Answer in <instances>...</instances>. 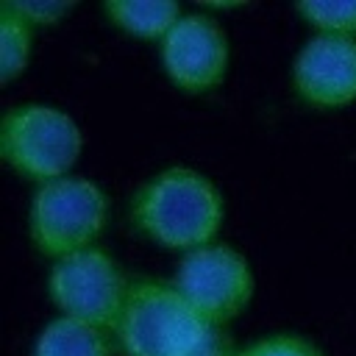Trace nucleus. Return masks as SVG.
I'll return each mask as SVG.
<instances>
[{"instance_id":"1","label":"nucleus","mask_w":356,"mask_h":356,"mask_svg":"<svg viewBox=\"0 0 356 356\" xmlns=\"http://www.w3.org/2000/svg\"><path fill=\"white\" fill-rule=\"evenodd\" d=\"M122 356H236L225 325L195 309L172 281L131 278L114 325Z\"/></svg>"},{"instance_id":"2","label":"nucleus","mask_w":356,"mask_h":356,"mask_svg":"<svg viewBox=\"0 0 356 356\" xmlns=\"http://www.w3.org/2000/svg\"><path fill=\"white\" fill-rule=\"evenodd\" d=\"M128 217L142 236L184 256L217 242L225 220V200L206 172L184 164L164 167L131 195Z\"/></svg>"},{"instance_id":"3","label":"nucleus","mask_w":356,"mask_h":356,"mask_svg":"<svg viewBox=\"0 0 356 356\" xmlns=\"http://www.w3.org/2000/svg\"><path fill=\"white\" fill-rule=\"evenodd\" d=\"M83 134L70 111L50 103H17L0 120V156L22 178L39 184L70 175Z\"/></svg>"},{"instance_id":"4","label":"nucleus","mask_w":356,"mask_h":356,"mask_svg":"<svg viewBox=\"0 0 356 356\" xmlns=\"http://www.w3.org/2000/svg\"><path fill=\"white\" fill-rule=\"evenodd\" d=\"M108 220L103 186L86 175H64L39 184L28 206V234L33 248L53 261L92 248Z\"/></svg>"},{"instance_id":"5","label":"nucleus","mask_w":356,"mask_h":356,"mask_svg":"<svg viewBox=\"0 0 356 356\" xmlns=\"http://www.w3.org/2000/svg\"><path fill=\"white\" fill-rule=\"evenodd\" d=\"M128 286L131 278L100 245L56 259L47 273V295L53 306L67 317L108 331L111 337L122 314Z\"/></svg>"},{"instance_id":"6","label":"nucleus","mask_w":356,"mask_h":356,"mask_svg":"<svg viewBox=\"0 0 356 356\" xmlns=\"http://www.w3.org/2000/svg\"><path fill=\"white\" fill-rule=\"evenodd\" d=\"M172 284L195 309L220 325L239 317L256 292V278L245 253L220 239L184 253L175 264Z\"/></svg>"},{"instance_id":"7","label":"nucleus","mask_w":356,"mask_h":356,"mask_svg":"<svg viewBox=\"0 0 356 356\" xmlns=\"http://www.w3.org/2000/svg\"><path fill=\"white\" fill-rule=\"evenodd\" d=\"M159 56L167 78L186 95H206L225 81L231 47L220 22L203 11L184 17L159 42Z\"/></svg>"},{"instance_id":"8","label":"nucleus","mask_w":356,"mask_h":356,"mask_svg":"<svg viewBox=\"0 0 356 356\" xmlns=\"http://www.w3.org/2000/svg\"><path fill=\"white\" fill-rule=\"evenodd\" d=\"M295 95L312 108H345L356 100V36L314 33L289 67Z\"/></svg>"},{"instance_id":"9","label":"nucleus","mask_w":356,"mask_h":356,"mask_svg":"<svg viewBox=\"0 0 356 356\" xmlns=\"http://www.w3.org/2000/svg\"><path fill=\"white\" fill-rule=\"evenodd\" d=\"M114 337L83 320L58 314L42 325L31 356H111Z\"/></svg>"},{"instance_id":"10","label":"nucleus","mask_w":356,"mask_h":356,"mask_svg":"<svg viewBox=\"0 0 356 356\" xmlns=\"http://www.w3.org/2000/svg\"><path fill=\"white\" fill-rule=\"evenodd\" d=\"M106 19L136 39L161 42L170 28L184 17V8L172 0H106Z\"/></svg>"},{"instance_id":"11","label":"nucleus","mask_w":356,"mask_h":356,"mask_svg":"<svg viewBox=\"0 0 356 356\" xmlns=\"http://www.w3.org/2000/svg\"><path fill=\"white\" fill-rule=\"evenodd\" d=\"M33 53V28L8 6H0V81L11 83L28 70Z\"/></svg>"},{"instance_id":"12","label":"nucleus","mask_w":356,"mask_h":356,"mask_svg":"<svg viewBox=\"0 0 356 356\" xmlns=\"http://www.w3.org/2000/svg\"><path fill=\"white\" fill-rule=\"evenodd\" d=\"M295 14L314 28V33L356 36V0H303Z\"/></svg>"},{"instance_id":"13","label":"nucleus","mask_w":356,"mask_h":356,"mask_svg":"<svg viewBox=\"0 0 356 356\" xmlns=\"http://www.w3.org/2000/svg\"><path fill=\"white\" fill-rule=\"evenodd\" d=\"M236 356H325L309 337L295 331L264 334L245 348H236Z\"/></svg>"},{"instance_id":"14","label":"nucleus","mask_w":356,"mask_h":356,"mask_svg":"<svg viewBox=\"0 0 356 356\" xmlns=\"http://www.w3.org/2000/svg\"><path fill=\"white\" fill-rule=\"evenodd\" d=\"M8 6L36 31V28H50L61 22L75 3H61V0H8Z\"/></svg>"}]
</instances>
